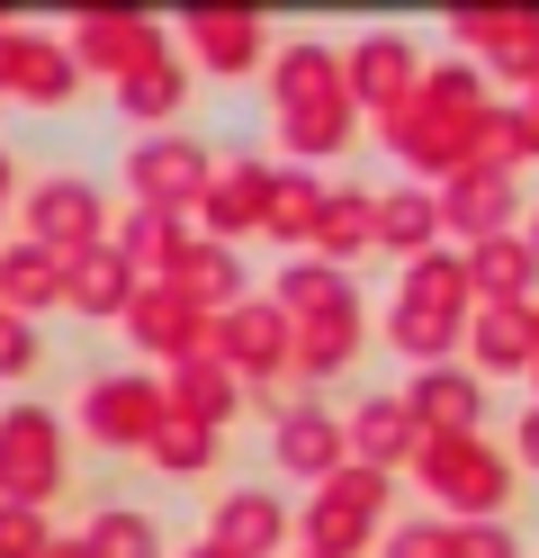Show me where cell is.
I'll return each instance as SVG.
<instances>
[{"mask_svg": "<svg viewBox=\"0 0 539 558\" xmlns=\"http://www.w3.org/2000/svg\"><path fill=\"white\" fill-rule=\"evenodd\" d=\"M414 405L431 414V433H467L486 414V388H477V378H458V369H431L422 388H414Z\"/></svg>", "mask_w": 539, "mask_h": 558, "instance_id": "cell-11", "label": "cell"}, {"mask_svg": "<svg viewBox=\"0 0 539 558\" xmlns=\"http://www.w3.org/2000/svg\"><path fill=\"white\" fill-rule=\"evenodd\" d=\"M333 460H342V424H333V405H297V414H287V424H279V469H323V477H333Z\"/></svg>", "mask_w": 539, "mask_h": 558, "instance_id": "cell-10", "label": "cell"}, {"mask_svg": "<svg viewBox=\"0 0 539 558\" xmlns=\"http://www.w3.org/2000/svg\"><path fill=\"white\" fill-rule=\"evenodd\" d=\"M162 397H154V378H90V397H82V424L99 441H118V450H154L162 433Z\"/></svg>", "mask_w": 539, "mask_h": 558, "instance_id": "cell-4", "label": "cell"}, {"mask_svg": "<svg viewBox=\"0 0 539 558\" xmlns=\"http://www.w3.org/2000/svg\"><path fill=\"white\" fill-rule=\"evenodd\" d=\"M207 190H216V198H207V217H216V226H252V217H261V207H270V171L234 162L225 181H207Z\"/></svg>", "mask_w": 539, "mask_h": 558, "instance_id": "cell-14", "label": "cell"}, {"mask_svg": "<svg viewBox=\"0 0 539 558\" xmlns=\"http://www.w3.org/2000/svg\"><path fill=\"white\" fill-rule=\"evenodd\" d=\"M27 226H36V243H90V234H99V198H90V181L36 190V198H27Z\"/></svg>", "mask_w": 539, "mask_h": 558, "instance_id": "cell-9", "label": "cell"}, {"mask_svg": "<svg viewBox=\"0 0 539 558\" xmlns=\"http://www.w3.org/2000/svg\"><path fill=\"white\" fill-rule=\"evenodd\" d=\"M441 217H458V226H503V217H513V190H503V171H458V198L441 207Z\"/></svg>", "mask_w": 539, "mask_h": 558, "instance_id": "cell-17", "label": "cell"}, {"mask_svg": "<svg viewBox=\"0 0 539 558\" xmlns=\"http://www.w3.org/2000/svg\"><path fill=\"white\" fill-rule=\"evenodd\" d=\"M369 226L387 243H422L431 226H441V207H431V198H387V207H369Z\"/></svg>", "mask_w": 539, "mask_h": 558, "instance_id": "cell-23", "label": "cell"}, {"mask_svg": "<svg viewBox=\"0 0 539 558\" xmlns=\"http://www.w3.org/2000/svg\"><path fill=\"white\" fill-rule=\"evenodd\" d=\"M54 289H63V270L46 253H10V262H0V298H10V306H36V298H54Z\"/></svg>", "mask_w": 539, "mask_h": 558, "instance_id": "cell-22", "label": "cell"}, {"mask_svg": "<svg viewBox=\"0 0 539 558\" xmlns=\"http://www.w3.org/2000/svg\"><path fill=\"white\" fill-rule=\"evenodd\" d=\"M154 450H162V469H207V460H216V433H198V424H189V433L162 424V433H154Z\"/></svg>", "mask_w": 539, "mask_h": 558, "instance_id": "cell-24", "label": "cell"}, {"mask_svg": "<svg viewBox=\"0 0 539 558\" xmlns=\"http://www.w3.org/2000/svg\"><path fill=\"white\" fill-rule=\"evenodd\" d=\"M387 558H450V532H441V522H414V532L387 541Z\"/></svg>", "mask_w": 539, "mask_h": 558, "instance_id": "cell-29", "label": "cell"}, {"mask_svg": "<svg viewBox=\"0 0 539 558\" xmlns=\"http://www.w3.org/2000/svg\"><path fill=\"white\" fill-rule=\"evenodd\" d=\"M225 333H234V361H279V352H287V342H279V333H287L279 306H234Z\"/></svg>", "mask_w": 539, "mask_h": 558, "instance_id": "cell-19", "label": "cell"}, {"mask_svg": "<svg viewBox=\"0 0 539 558\" xmlns=\"http://www.w3.org/2000/svg\"><path fill=\"white\" fill-rule=\"evenodd\" d=\"M351 433H359V450H369V460H395V450L414 441V405H405V397H359Z\"/></svg>", "mask_w": 539, "mask_h": 558, "instance_id": "cell-12", "label": "cell"}, {"mask_svg": "<svg viewBox=\"0 0 539 558\" xmlns=\"http://www.w3.org/2000/svg\"><path fill=\"white\" fill-rule=\"evenodd\" d=\"M450 558H513V532H494V522H467V532H450Z\"/></svg>", "mask_w": 539, "mask_h": 558, "instance_id": "cell-28", "label": "cell"}, {"mask_svg": "<svg viewBox=\"0 0 539 558\" xmlns=\"http://www.w3.org/2000/svg\"><path fill=\"white\" fill-rule=\"evenodd\" d=\"M27 361H36V342H27V333H19L10 316H0V378H19Z\"/></svg>", "mask_w": 539, "mask_h": 558, "instance_id": "cell-30", "label": "cell"}, {"mask_svg": "<svg viewBox=\"0 0 539 558\" xmlns=\"http://www.w3.org/2000/svg\"><path fill=\"white\" fill-rule=\"evenodd\" d=\"M36 549H54V541L36 532V513H27V505H10V513H0V558H36Z\"/></svg>", "mask_w": 539, "mask_h": 558, "instance_id": "cell-25", "label": "cell"}, {"mask_svg": "<svg viewBox=\"0 0 539 558\" xmlns=\"http://www.w3.org/2000/svg\"><path fill=\"white\" fill-rule=\"evenodd\" d=\"M63 289H72V306H90V316H108V306L126 298V270L108 262V253H82V270H72Z\"/></svg>", "mask_w": 539, "mask_h": 558, "instance_id": "cell-21", "label": "cell"}, {"mask_svg": "<svg viewBox=\"0 0 539 558\" xmlns=\"http://www.w3.org/2000/svg\"><path fill=\"white\" fill-rule=\"evenodd\" d=\"M198 558H225V549H216V541H207V549H198Z\"/></svg>", "mask_w": 539, "mask_h": 558, "instance_id": "cell-32", "label": "cell"}, {"mask_svg": "<svg viewBox=\"0 0 539 558\" xmlns=\"http://www.w3.org/2000/svg\"><path fill=\"white\" fill-rule=\"evenodd\" d=\"M378 505H387V477L378 469H351V477H323V496H315V541H323V558H351L359 549V532L378 522Z\"/></svg>", "mask_w": 539, "mask_h": 558, "instance_id": "cell-5", "label": "cell"}, {"mask_svg": "<svg viewBox=\"0 0 539 558\" xmlns=\"http://www.w3.org/2000/svg\"><path fill=\"white\" fill-rule=\"evenodd\" d=\"M315 234H323V243H359V234H369V198H342V207H323V217H315Z\"/></svg>", "mask_w": 539, "mask_h": 558, "instance_id": "cell-26", "label": "cell"}, {"mask_svg": "<svg viewBox=\"0 0 539 558\" xmlns=\"http://www.w3.org/2000/svg\"><path fill=\"white\" fill-rule=\"evenodd\" d=\"M144 342H154V352H198V306H180V289H154L144 298Z\"/></svg>", "mask_w": 539, "mask_h": 558, "instance_id": "cell-15", "label": "cell"}, {"mask_svg": "<svg viewBox=\"0 0 539 558\" xmlns=\"http://www.w3.org/2000/svg\"><path fill=\"white\" fill-rule=\"evenodd\" d=\"M522 460H530V469H539V405H530V414H522Z\"/></svg>", "mask_w": 539, "mask_h": 558, "instance_id": "cell-31", "label": "cell"}, {"mask_svg": "<svg viewBox=\"0 0 539 558\" xmlns=\"http://www.w3.org/2000/svg\"><path fill=\"white\" fill-rule=\"evenodd\" d=\"M477 352H486L494 369H522V361H530V316H522V306H486Z\"/></svg>", "mask_w": 539, "mask_h": 558, "instance_id": "cell-20", "label": "cell"}, {"mask_svg": "<svg viewBox=\"0 0 539 558\" xmlns=\"http://www.w3.org/2000/svg\"><path fill=\"white\" fill-rule=\"evenodd\" d=\"M395 352H450L458 325H467V262H441V253H422V270H405V289H395Z\"/></svg>", "mask_w": 539, "mask_h": 558, "instance_id": "cell-1", "label": "cell"}, {"mask_svg": "<svg viewBox=\"0 0 539 558\" xmlns=\"http://www.w3.org/2000/svg\"><path fill=\"white\" fill-rule=\"evenodd\" d=\"M82 558H162V541H154L144 513H99L82 532Z\"/></svg>", "mask_w": 539, "mask_h": 558, "instance_id": "cell-13", "label": "cell"}, {"mask_svg": "<svg viewBox=\"0 0 539 558\" xmlns=\"http://www.w3.org/2000/svg\"><path fill=\"white\" fill-rule=\"evenodd\" d=\"M63 486V433L46 424V405H19V414H0V496H54Z\"/></svg>", "mask_w": 539, "mask_h": 558, "instance_id": "cell-3", "label": "cell"}, {"mask_svg": "<svg viewBox=\"0 0 539 558\" xmlns=\"http://www.w3.org/2000/svg\"><path fill=\"white\" fill-rule=\"evenodd\" d=\"M171 90H180V73H171V54L154 63V73H135V82H126V99H135L144 118H154V109H171Z\"/></svg>", "mask_w": 539, "mask_h": 558, "instance_id": "cell-27", "label": "cell"}, {"mask_svg": "<svg viewBox=\"0 0 539 558\" xmlns=\"http://www.w3.org/2000/svg\"><path fill=\"white\" fill-rule=\"evenodd\" d=\"M126 181L154 198V207H171V198H198L207 190V154L198 145H144L135 162H126Z\"/></svg>", "mask_w": 539, "mask_h": 558, "instance_id": "cell-8", "label": "cell"}, {"mask_svg": "<svg viewBox=\"0 0 539 558\" xmlns=\"http://www.w3.org/2000/svg\"><path fill=\"white\" fill-rule=\"evenodd\" d=\"M198 37H207L216 73H252L261 63V19H198Z\"/></svg>", "mask_w": 539, "mask_h": 558, "instance_id": "cell-16", "label": "cell"}, {"mask_svg": "<svg viewBox=\"0 0 539 558\" xmlns=\"http://www.w3.org/2000/svg\"><path fill=\"white\" fill-rule=\"evenodd\" d=\"M431 496L441 505H467V513H503L513 505V460L486 450L477 433H431Z\"/></svg>", "mask_w": 539, "mask_h": 558, "instance_id": "cell-2", "label": "cell"}, {"mask_svg": "<svg viewBox=\"0 0 539 558\" xmlns=\"http://www.w3.org/2000/svg\"><path fill=\"white\" fill-rule=\"evenodd\" d=\"M279 532H287V505L261 496V486L225 496V513H216V549L225 558H261V549H279Z\"/></svg>", "mask_w": 539, "mask_h": 558, "instance_id": "cell-7", "label": "cell"}, {"mask_svg": "<svg viewBox=\"0 0 539 558\" xmlns=\"http://www.w3.org/2000/svg\"><path fill=\"white\" fill-rule=\"evenodd\" d=\"M72 37H82V63H90V73H154V63H162V46H154V27H144V19H82V27H72Z\"/></svg>", "mask_w": 539, "mask_h": 558, "instance_id": "cell-6", "label": "cell"}, {"mask_svg": "<svg viewBox=\"0 0 539 558\" xmlns=\"http://www.w3.org/2000/svg\"><path fill=\"white\" fill-rule=\"evenodd\" d=\"M359 82H369L378 99L414 90V46H405V37H359Z\"/></svg>", "mask_w": 539, "mask_h": 558, "instance_id": "cell-18", "label": "cell"}]
</instances>
